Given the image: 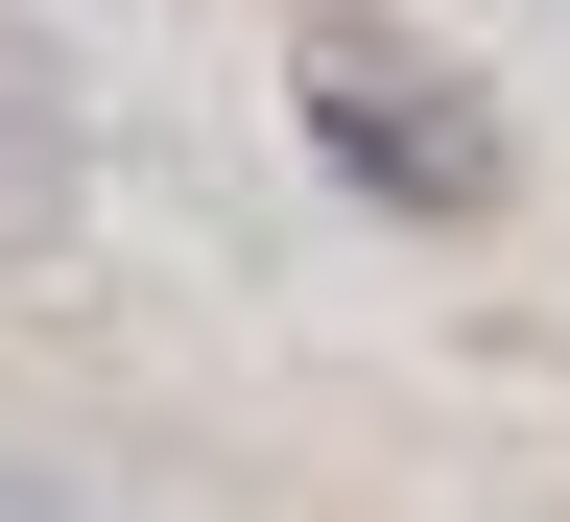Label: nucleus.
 <instances>
[{"label":"nucleus","mask_w":570,"mask_h":522,"mask_svg":"<svg viewBox=\"0 0 570 522\" xmlns=\"http://www.w3.org/2000/svg\"><path fill=\"white\" fill-rule=\"evenodd\" d=\"M285 96H309V142H333V167L381 190V214H499V119H475V96H452L428 48H381V24H333L309 71H285Z\"/></svg>","instance_id":"obj_1"},{"label":"nucleus","mask_w":570,"mask_h":522,"mask_svg":"<svg viewBox=\"0 0 570 522\" xmlns=\"http://www.w3.org/2000/svg\"><path fill=\"white\" fill-rule=\"evenodd\" d=\"M48 214H71V119H48V71L0 48V262H24Z\"/></svg>","instance_id":"obj_2"}]
</instances>
